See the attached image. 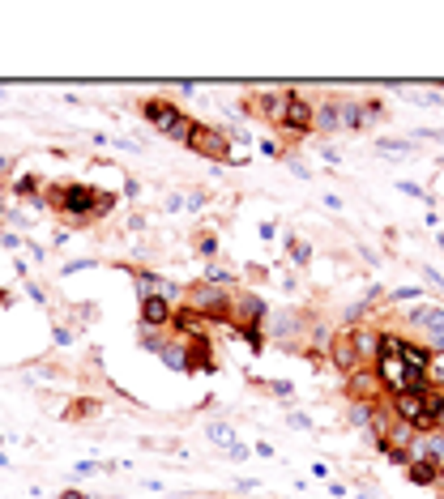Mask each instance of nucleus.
<instances>
[{
  "label": "nucleus",
  "instance_id": "39448f33",
  "mask_svg": "<svg viewBox=\"0 0 444 499\" xmlns=\"http://www.w3.org/2000/svg\"><path fill=\"white\" fill-rule=\"evenodd\" d=\"M261 321H265V299H261V295H252V290H240V286H235V299H231L227 324L248 341V346H257V350L265 346V341H261L265 338V333H261Z\"/></svg>",
  "mask_w": 444,
  "mask_h": 499
},
{
  "label": "nucleus",
  "instance_id": "6ab92c4d",
  "mask_svg": "<svg viewBox=\"0 0 444 499\" xmlns=\"http://www.w3.org/2000/svg\"><path fill=\"white\" fill-rule=\"evenodd\" d=\"M60 499H86V495H82V491H65V495H60Z\"/></svg>",
  "mask_w": 444,
  "mask_h": 499
},
{
  "label": "nucleus",
  "instance_id": "a211bd4d",
  "mask_svg": "<svg viewBox=\"0 0 444 499\" xmlns=\"http://www.w3.org/2000/svg\"><path fill=\"white\" fill-rule=\"evenodd\" d=\"M419 295H423L419 286H402V290H394L389 299H394V304H406V299H419Z\"/></svg>",
  "mask_w": 444,
  "mask_h": 499
},
{
  "label": "nucleus",
  "instance_id": "423d86ee",
  "mask_svg": "<svg viewBox=\"0 0 444 499\" xmlns=\"http://www.w3.org/2000/svg\"><path fill=\"white\" fill-rule=\"evenodd\" d=\"M385 115L380 98H338V120L346 132H367Z\"/></svg>",
  "mask_w": 444,
  "mask_h": 499
},
{
  "label": "nucleus",
  "instance_id": "ddd939ff",
  "mask_svg": "<svg viewBox=\"0 0 444 499\" xmlns=\"http://www.w3.org/2000/svg\"><path fill=\"white\" fill-rule=\"evenodd\" d=\"M171 316H176V304H167L163 295H141V329L163 333L171 329Z\"/></svg>",
  "mask_w": 444,
  "mask_h": 499
},
{
  "label": "nucleus",
  "instance_id": "7ed1b4c3",
  "mask_svg": "<svg viewBox=\"0 0 444 499\" xmlns=\"http://www.w3.org/2000/svg\"><path fill=\"white\" fill-rule=\"evenodd\" d=\"M231 299H235V286L231 282H193V286L184 290V307L193 312V316H201L205 324H227L231 316Z\"/></svg>",
  "mask_w": 444,
  "mask_h": 499
},
{
  "label": "nucleus",
  "instance_id": "1a4fd4ad",
  "mask_svg": "<svg viewBox=\"0 0 444 499\" xmlns=\"http://www.w3.org/2000/svg\"><path fill=\"white\" fill-rule=\"evenodd\" d=\"M325 355H330L333 371H342V376H355V371L363 367L359 346H355V329H342V333H333L330 346H325Z\"/></svg>",
  "mask_w": 444,
  "mask_h": 499
},
{
  "label": "nucleus",
  "instance_id": "f03ea898",
  "mask_svg": "<svg viewBox=\"0 0 444 499\" xmlns=\"http://www.w3.org/2000/svg\"><path fill=\"white\" fill-rule=\"evenodd\" d=\"M389 405H394L397 422L414 427L419 435H431V431H436V422H440L444 393H440V388H428V385H423V388H406V393H394Z\"/></svg>",
  "mask_w": 444,
  "mask_h": 499
},
{
  "label": "nucleus",
  "instance_id": "2eb2a0df",
  "mask_svg": "<svg viewBox=\"0 0 444 499\" xmlns=\"http://www.w3.org/2000/svg\"><path fill=\"white\" fill-rule=\"evenodd\" d=\"M342 120H338V98H325L316 103V115H313V132H338Z\"/></svg>",
  "mask_w": 444,
  "mask_h": 499
},
{
  "label": "nucleus",
  "instance_id": "f8f14e48",
  "mask_svg": "<svg viewBox=\"0 0 444 499\" xmlns=\"http://www.w3.org/2000/svg\"><path fill=\"white\" fill-rule=\"evenodd\" d=\"M313 115H316L313 98H304L291 90V98H286V120H282V137H295V141L308 137V132H313Z\"/></svg>",
  "mask_w": 444,
  "mask_h": 499
},
{
  "label": "nucleus",
  "instance_id": "9b49d317",
  "mask_svg": "<svg viewBox=\"0 0 444 499\" xmlns=\"http://www.w3.org/2000/svg\"><path fill=\"white\" fill-rule=\"evenodd\" d=\"M411 324L431 341V350H444V307L440 304H431V299L419 304L411 312ZM428 341H423V346H428Z\"/></svg>",
  "mask_w": 444,
  "mask_h": 499
},
{
  "label": "nucleus",
  "instance_id": "f257e3e1",
  "mask_svg": "<svg viewBox=\"0 0 444 499\" xmlns=\"http://www.w3.org/2000/svg\"><path fill=\"white\" fill-rule=\"evenodd\" d=\"M51 213H60L68 226H90L107 218V213L120 205V196L107 193V188H95V184H82V179H68V184H48L43 196H39Z\"/></svg>",
  "mask_w": 444,
  "mask_h": 499
},
{
  "label": "nucleus",
  "instance_id": "412c9836",
  "mask_svg": "<svg viewBox=\"0 0 444 499\" xmlns=\"http://www.w3.org/2000/svg\"><path fill=\"white\" fill-rule=\"evenodd\" d=\"M440 491H444V474H440Z\"/></svg>",
  "mask_w": 444,
  "mask_h": 499
},
{
  "label": "nucleus",
  "instance_id": "dca6fc26",
  "mask_svg": "<svg viewBox=\"0 0 444 499\" xmlns=\"http://www.w3.org/2000/svg\"><path fill=\"white\" fill-rule=\"evenodd\" d=\"M95 414H99V402H95V397H77V402H73V410H65V419H68V422L95 419Z\"/></svg>",
  "mask_w": 444,
  "mask_h": 499
},
{
  "label": "nucleus",
  "instance_id": "0eeeda50",
  "mask_svg": "<svg viewBox=\"0 0 444 499\" xmlns=\"http://www.w3.org/2000/svg\"><path fill=\"white\" fill-rule=\"evenodd\" d=\"M188 150L210 162H231V137L222 129H214V124H201V120L193 129V137H188Z\"/></svg>",
  "mask_w": 444,
  "mask_h": 499
},
{
  "label": "nucleus",
  "instance_id": "20e7f679",
  "mask_svg": "<svg viewBox=\"0 0 444 499\" xmlns=\"http://www.w3.org/2000/svg\"><path fill=\"white\" fill-rule=\"evenodd\" d=\"M137 112L146 115L150 124H154V132H163L167 141L188 145L193 129H197V120H193L188 112H180L171 98H141V103H137Z\"/></svg>",
  "mask_w": 444,
  "mask_h": 499
},
{
  "label": "nucleus",
  "instance_id": "aec40b11",
  "mask_svg": "<svg viewBox=\"0 0 444 499\" xmlns=\"http://www.w3.org/2000/svg\"><path fill=\"white\" fill-rule=\"evenodd\" d=\"M436 431H440V435H444V405H440V422H436Z\"/></svg>",
  "mask_w": 444,
  "mask_h": 499
},
{
  "label": "nucleus",
  "instance_id": "6e6552de",
  "mask_svg": "<svg viewBox=\"0 0 444 499\" xmlns=\"http://www.w3.org/2000/svg\"><path fill=\"white\" fill-rule=\"evenodd\" d=\"M286 98H291V90H274V95H248L244 98V112L257 115V120H265L269 129L282 132V120H286Z\"/></svg>",
  "mask_w": 444,
  "mask_h": 499
},
{
  "label": "nucleus",
  "instance_id": "f3484780",
  "mask_svg": "<svg viewBox=\"0 0 444 499\" xmlns=\"http://www.w3.org/2000/svg\"><path fill=\"white\" fill-rule=\"evenodd\" d=\"M428 388H440L444 393V350H431V358H428Z\"/></svg>",
  "mask_w": 444,
  "mask_h": 499
},
{
  "label": "nucleus",
  "instance_id": "4468645a",
  "mask_svg": "<svg viewBox=\"0 0 444 499\" xmlns=\"http://www.w3.org/2000/svg\"><path fill=\"white\" fill-rule=\"evenodd\" d=\"M440 474L444 469L436 466V461H411V466H406V478H411L414 486H436V491H440Z\"/></svg>",
  "mask_w": 444,
  "mask_h": 499
},
{
  "label": "nucleus",
  "instance_id": "9d476101",
  "mask_svg": "<svg viewBox=\"0 0 444 499\" xmlns=\"http://www.w3.org/2000/svg\"><path fill=\"white\" fill-rule=\"evenodd\" d=\"M346 397L355 405H372V402H389V393L380 385V376L372 367H359L355 376H346Z\"/></svg>",
  "mask_w": 444,
  "mask_h": 499
}]
</instances>
